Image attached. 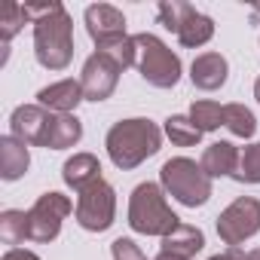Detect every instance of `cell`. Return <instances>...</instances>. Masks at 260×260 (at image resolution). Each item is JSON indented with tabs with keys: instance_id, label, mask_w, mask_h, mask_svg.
I'll return each mask as SVG.
<instances>
[{
	"instance_id": "1",
	"label": "cell",
	"mask_w": 260,
	"mask_h": 260,
	"mask_svg": "<svg viewBox=\"0 0 260 260\" xmlns=\"http://www.w3.org/2000/svg\"><path fill=\"white\" fill-rule=\"evenodd\" d=\"M28 19H37L34 28V43H37V58L40 64L61 71L71 61V19L61 4H46V7H25Z\"/></svg>"
},
{
	"instance_id": "2",
	"label": "cell",
	"mask_w": 260,
	"mask_h": 260,
	"mask_svg": "<svg viewBox=\"0 0 260 260\" xmlns=\"http://www.w3.org/2000/svg\"><path fill=\"white\" fill-rule=\"evenodd\" d=\"M159 150V128L150 119L116 122L107 135V153L119 169H135Z\"/></svg>"
},
{
	"instance_id": "3",
	"label": "cell",
	"mask_w": 260,
	"mask_h": 260,
	"mask_svg": "<svg viewBox=\"0 0 260 260\" xmlns=\"http://www.w3.org/2000/svg\"><path fill=\"white\" fill-rule=\"evenodd\" d=\"M128 223L138 233L147 236H169L181 220L172 214V208L166 205V196L156 184H141L132 193V202H128Z\"/></svg>"
},
{
	"instance_id": "4",
	"label": "cell",
	"mask_w": 260,
	"mask_h": 260,
	"mask_svg": "<svg viewBox=\"0 0 260 260\" xmlns=\"http://www.w3.org/2000/svg\"><path fill=\"white\" fill-rule=\"evenodd\" d=\"M135 64L141 68L144 80L153 83V86H159V89L175 86L178 77H181L178 55L162 40H156L153 34H138L135 37Z\"/></svg>"
},
{
	"instance_id": "5",
	"label": "cell",
	"mask_w": 260,
	"mask_h": 260,
	"mask_svg": "<svg viewBox=\"0 0 260 260\" xmlns=\"http://www.w3.org/2000/svg\"><path fill=\"white\" fill-rule=\"evenodd\" d=\"M162 184L184 205H202L211 196V181L193 159H169L162 166Z\"/></svg>"
},
{
	"instance_id": "6",
	"label": "cell",
	"mask_w": 260,
	"mask_h": 260,
	"mask_svg": "<svg viewBox=\"0 0 260 260\" xmlns=\"http://www.w3.org/2000/svg\"><path fill=\"white\" fill-rule=\"evenodd\" d=\"M159 19L169 31L178 34V40L184 46H202L214 34L211 19L196 13V7H190V4H159Z\"/></svg>"
},
{
	"instance_id": "7",
	"label": "cell",
	"mask_w": 260,
	"mask_h": 260,
	"mask_svg": "<svg viewBox=\"0 0 260 260\" xmlns=\"http://www.w3.org/2000/svg\"><path fill=\"white\" fill-rule=\"evenodd\" d=\"M113 208H116L113 190L104 181H95L86 190H80V199H77L74 211H77L80 226H86L92 233H101V230H107L113 223Z\"/></svg>"
},
{
	"instance_id": "8",
	"label": "cell",
	"mask_w": 260,
	"mask_h": 260,
	"mask_svg": "<svg viewBox=\"0 0 260 260\" xmlns=\"http://www.w3.org/2000/svg\"><path fill=\"white\" fill-rule=\"evenodd\" d=\"M74 211V202L61 193H46L40 202L28 211V239L34 242H49L61 230V217Z\"/></svg>"
},
{
	"instance_id": "9",
	"label": "cell",
	"mask_w": 260,
	"mask_h": 260,
	"mask_svg": "<svg viewBox=\"0 0 260 260\" xmlns=\"http://www.w3.org/2000/svg\"><path fill=\"white\" fill-rule=\"evenodd\" d=\"M260 230V202L257 199H236L217 220V233L226 245H239Z\"/></svg>"
},
{
	"instance_id": "10",
	"label": "cell",
	"mask_w": 260,
	"mask_h": 260,
	"mask_svg": "<svg viewBox=\"0 0 260 260\" xmlns=\"http://www.w3.org/2000/svg\"><path fill=\"white\" fill-rule=\"evenodd\" d=\"M119 71H122V68H119L107 52H95V55L86 61V68H83V80H80L83 95H86L89 101H104V98L113 92Z\"/></svg>"
},
{
	"instance_id": "11",
	"label": "cell",
	"mask_w": 260,
	"mask_h": 260,
	"mask_svg": "<svg viewBox=\"0 0 260 260\" xmlns=\"http://www.w3.org/2000/svg\"><path fill=\"white\" fill-rule=\"evenodd\" d=\"M86 25H89V34L98 40V46H107V43H116V40L125 37V19H122V13H116L107 4L89 7L86 10Z\"/></svg>"
},
{
	"instance_id": "12",
	"label": "cell",
	"mask_w": 260,
	"mask_h": 260,
	"mask_svg": "<svg viewBox=\"0 0 260 260\" xmlns=\"http://www.w3.org/2000/svg\"><path fill=\"white\" fill-rule=\"evenodd\" d=\"M49 119L52 113H46L43 107H19L13 113V138H19L22 144H43Z\"/></svg>"
},
{
	"instance_id": "13",
	"label": "cell",
	"mask_w": 260,
	"mask_h": 260,
	"mask_svg": "<svg viewBox=\"0 0 260 260\" xmlns=\"http://www.w3.org/2000/svg\"><path fill=\"white\" fill-rule=\"evenodd\" d=\"M239 150L230 144V141H217V144H211L205 153H202V172L208 175V178H217V175H236L239 172Z\"/></svg>"
},
{
	"instance_id": "14",
	"label": "cell",
	"mask_w": 260,
	"mask_h": 260,
	"mask_svg": "<svg viewBox=\"0 0 260 260\" xmlns=\"http://www.w3.org/2000/svg\"><path fill=\"white\" fill-rule=\"evenodd\" d=\"M83 135L80 128V119L77 116H68V113H58L49 119L46 125V135H43V147H52V150H64V147H74Z\"/></svg>"
},
{
	"instance_id": "15",
	"label": "cell",
	"mask_w": 260,
	"mask_h": 260,
	"mask_svg": "<svg viewBox=\"0 0 260 260\" xmlns=\"http://www.w3.org/2000/svg\"><path fill=\"white\" fill-rule=\"evenodd\" d=\"M40 104L49 107V110H58V113H68L71 107H77V101L83 98V86L74 83V80H61V83H52L46 89H40Z\"/></svg>"
},
{
	"instance_id": "16",
	"label": "cell",
	"mask_w": 260,
	"mask_h": 260,
	"mask_svg": "<svg viewBox=\"0 0 260 260\" xmlns=\"http://www.w3.org/2000/svg\"><path fill=\"white\" fill-rule=\"evenodd\" d=\"M202 245H205V236H202L196 226H190V223H178V226L162 239V251H166V254H178V257H184V260H190Z\"/></svg>"
},
{
	"instance_id": "17",
	"label": "cell",
	"mask_w": 260,
	"mask_h": 260,
	"mask_svg": "<svg viewBox=\"0 0 260 260\" xmlns=\"http://www.w3.org/2000/svg\"><path fill=\"white\" fill-rule=\"evenodd\" d=\"M190 77H193V83L199 89H217L226 80V61L217 52H205V55H199L193 61V74Z\"/></svg>"
},
{
	"instance_id": "18",
	"label": "cell",
	"mask_w": 260,
	"mask_h": 260,
	"mask_svg": "<svg viewBox=\"0 0 260 260\" xmlns=\"http://www.w3.org/2000/svg\"><path fill=\"white\" fill-rule=\"evenodd\" d=\"M64 181H68L71 187H77V190H86L89 184L101 181V166H98V159L89 156V153H80V156L68 159V162H64Z\"/></svg>"
},
{
	"instance_id": "19",
	"label": "cell",
	"mask_w": 260,
	"mask_h": 260,
	"mask_svg": "<svg viewBox=\"0 0 260 260\" xmlns=\"http://www.w3.org/2000/svg\"><path fill=\"white\" fill-rule=\"evenodd\" d=\"M0 159H4V178L16 181L28 169V147L19 138H4L0 141Z\"/></svg>"
},
{
	"instance_id": "20",
	"label": "cell",
	"mask_w": 260,
	"mask_h": 260,
	"mask_svg": "<svg viewBox=\"0 0 260 260\" xmlns=\"http://www.w3.org/2000/svg\"><path fill=\"white\" fill-rule=\"evenodd\" d=\"M223 125L239 138H251L254 128H257L254 113L248 107H242V104H223Z\"/></svg>"
},
{
	"instance_id": "21",
	"label": "cell",
	"mask_w": 260,
	"mask_h": 260,
	"mask_svg": "<svg viewBox=\"0 0 260 260\" xmlns=\"http://www.w3.org/2000/svg\"><path fill=\"white\" fill-rule=\"evenodd\" d=\"M166 132H169V138H172L178 147H193V144H199V138H202V132L196 128V122H193L190 116H172V119L166 122Z\"/></svg>"
},
{
	"instance_id": "22",
	"label": "cell",
	"mask_w": 260,
	"mask_h": 260,
	"mask_svg": "<svg viewBox=\"0 0 260 260\" xmlns=\"http://www.w3.org/2000/svg\"><path fill=\"white\" fill-rule=\"evenodd\" d=\"M190 119L196 122L199 132H211V128L223 125V107L217 101H196L190 110Z\"/></svg>"
},
{
	"instance_id": "23",
	"label": "cell",
	"mask_w": 260,
	"mask_h": 260,
	"mask_svg": "<svg viewBox=\"0 0 260 260\" xmlns=\"http://www.w3.org/2000/svg\"><path fill=\"white\" fill-rule=\"evenodd\" d=\"M0 236H4L7 245H19L28 236V214L25 211H4V220H0Z\"/></svg>"
},
{
	"instance_id": "24",
	"label": "cell",
	"mask_w": 260,
	"mask_h": 260,
	"mask_svg": "<svg viewBox=\"0 0 260 260\" xmlns=\"http://www.w3.org/2000/svg\"><path fill=\"white\" fill-rule=\"evenodd\" d=\"M239 181H251V184H260V144H251L242 156H239V172H236Z\"/></svg>"
},
{
	"instance_id": "25",
	"label": "cell",
	"mask_w": 260,
	"mask_h": 260,
	"mask_svg": "<svg viewBox=\"0 0 260 260\" xmlns=\"http://www.w3.org/2000/svg\"><path fill=\"white\" fill-rule=\"evenodd\" d=\"M113 260H147V257L132 239H116L113 242Z\"/></svg>"
},
{
	"instance_id": "26",
	"label": "cell",
	"mask_w": 260,
	"mask_h": 260,
	"mask_svg": "<svg viewBox=\"0 0 260 260\" xmlns=\"http://www.w3.org/2000/svg\"><path fill=\"white\" fill-rule=\"evenodd\" d=\"M4 260H40V257H34L31 251H19V248H13V251L4 257Z\"/></svg>"
},
{
	"instance_id": "27",
	"label": "cell",
	"mask_w": 260,
	"mask_h": 260,
	"mask_svg": "<svg viewBox=\"0 0 260 260\" xmlns=\"http://www.w3.org/2000/svg\"><path fill=\"white\" fill-rule=\"evenodd\" d=\"M211 260H248V254H242L239 248H230L226 254H217V257H211Z\"/></svg>"
},
{
	"instance_id": "28",
	"label": "cell",
	"mask_w": 260,
	"mask_h": 260,
	"mask_svg": "<svg viewBox=\"0 0 260 260\" xmlns=\"http://www.w3.org/2000/svg\"><path fill=\"white\" fill-rule=\"evenodd\" d=\"M156 260H184V257H178V254H166V251H162V254H159Z\"/></svg>"
},
{
	"instance_id": "29",
	"label": "cell",
	"mask_w": 260,
	"mask_h": 260,
	"mask_svg": "<svg viewBox=\"0 0 260 260\" xmlns=\"http://www.w3.org/2000/svg\"><path fill=\"white\" fill-rule=\"evenodd\" d=\"M248 260H260V248H257V251H251V254H248Z\"/></svg>"
},
{
	"instance_id": "30",
	"label": "cell",
	"mask_w": 260,
	"mask_h": 260,
	"mask_svg": "<svg viewBox=\"0 0 260 260\" xmlns=\"http://www.w3.org/2000/svg\"><path fill=\"white\" fill-rule=\"evenodd\" d=\"M254 95H257V101H260V80H257V86H254Z\"/></svg>"
}]
</instances>
